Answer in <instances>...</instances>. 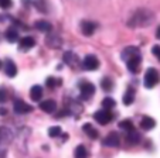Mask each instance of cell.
Wrapping results in <instances>:
<instances>
[{
	"label": "cell",
	"mask_w": 160,
	"mask_h": 158,
	"mask_svg": "<svg viewBox=\"0 0 160 158\" xmlns=\"http://www.w3.org/2000/svg\"><path fill=\"white\" fill-rule=\"evenodd\" d=\"M122 60L126 62L128 69L132 74H138L140 69V64H142V55H140V50L138 47H126L122 51Z\"/></svg>",
	"instance_id": "1"
},
{
	"label": "cell",
	"mask_w": 160,
	"mask_h": 158,
	"mask_svg": "<svg viewBox=\"0 0 160 158\" xmlns=\"http://www.w3.org/2000/svg\"><path fill=\"white\" fill-rule=\"evenodd\" d=\"M153 13L149 12V10H138L135 14L130 17V20L128 21L130 27H146V26H150L153 23Z\"/></svg>",
	"instance_id": "2"
},
{
	"label": "cell",
	"mask_w": 160,
	"mask_h": 158,
	"mask_svg": "<svg viewBox=\"0 0 160 158\" xmlns=\"http://www.w3.org/2000/svg\"><path fill=\"white\" fill-rule=\"evenodd\" d=\"M160 82V74L157 69L154 68H148V71L145 72V79H143V85L148 89H153L157 84Z\"/></svg>",
	"instance_id": "3"
},
{
	"label": "cell",
	"mask_w": 160,
	"mask_h": 158,
	"mask_svg": "<svg viewBox=\"0 0 160 158\" xmlns=\"http://www.w3.org/2000/svg\"><path fill=\"white\" fill-rule=\"evenodd\" d=\"M94 119H95V122H98L99 124L106 126L108 123L112 122V119H113V114L111 113V110H106V109H101V110H98L97 113L94 114Z\"/></svg>",
	"instance_id": "4"
},
{
	"label": "cell",
	"mask_w": 160,
	"mask_h": 158,
	"mask_svg": "<svg viewBox=\"0 0 160 158\" xmlns=\"http://www.w3.org/2000/svg\"><path fill=\"white\" fill-rule=\"evenodd\" d=\"M99 60H98L95 55H87V57L84 58V61H82V68L85 69V71H97L98 68H99Z\"/></svg>",
	"instance_id": "5"
},
{
	"label": "cell",
	"mask_w": 160,
	"mask_h": 158,
	"mask_svg": "<svg viewBox=\"0 0 160 158\" xmlns=\"http://www.w3.org/2000/svg\"><path fill=\"white\" fill-rule=\"evenodd\" d=\"M79 92H81V98L84 100H88L91 96H94L95 93V86L94 84L91 82H82L81 86H79Z\"/></svg>",
	"instance_id": "6"
},
{
	"label": "cell",
	"mask_w": 160,
	"mask_h": 158,
	"mask_svg": "<svg viewBox=\"0 0 160 158\" xmlns=\"http://www.w3.org/2000/svg\"><path fill=\"white\" fill-rule=\"evenodd\" d=\"M13 109H14V112L17 114H27V113H30V112L33 110V106H30V104H27L26 102L17 99V100H14Z\"/></svg>",
	"instance_id": "7"
},
{
	"label": "cell",
	"mask_w": 160,
	"mask_h": 158,
	"mask_svg": "<svg viewBox=\"0 0 160 158\" xmlns=\"http://www.w3.org/2000/svg\"><path fill=\"white\" fill-rule=\"evenodd\" d=\"M102 144L106 147H119V144H121V137H119L118 133L112 131V133H109V134L103 138Z\"/></svg>",
	"instance_id": "8"
},
{
	"label": "cell",
	"mask_w": 160,
	"mask_h": 158,
	"mask_svg": "<svg viewBox=\"0 0 160 158\" xmlns=\"http://www.w3.org/2000/svg\"><path fill=\"white\" fill-rule=\"evenodd\" d=\"M95 28H97V24L94 21H88V20H84L81 23V31L84 36L89 37L95 33Z\"/></svg>",
	"instance_id": "9"
},
{
	"label": "cell",
	"mask_w": 160,
	"mask_h": 158,
	"mask_svg": "<svg viewBox=\"0 0 160 158\" xmlns=\"http://www.w3.org/2000/svg\"><path fill=\"white\" fill-rule=\"evenodd\" d=\"M40 109H41L44 113L51 114L57 110V103H55V100H52V99H48V100H44L40 103Z\"/></svg>",
	"instance_id": "10"
},
{
	"label": "cell",
	"mask_w": 160,
	"mask_h": 158,
	"mask_svg": "<svg viewBox=\"0 0 160 158\" xmlns=\"http://www.w3.org/2000/svg\"><path fill=\"white\" fill-rule=\"evenodd\" d=\"M82 130H84V133L91 138V140H97V138L99 137V133H98V130L92 124H91V123H85V124L82 126Z\"/></svg>",
	"instance_id": "11"
},
{
	"label": "cell",
	"mask_w": 160,
	"mask_h": 158,
	"mask_svg": "<svg viewBox=\"0 0 160 158\" xmlns=\"http://www.w3.org/2000/svg\"><path fill=\"white\" fill-rule=\"evenodd\" d=\"M140 127H142L143 130H146V131L153 130V128L156 127V120H154L153 117H150V116H143L142 120H140Z\"/></svg>",
	"instance_id": "12"
},
{
	"label": "cell",
	"mask_w": 160,
	"mask_h": 158,
	"mask_svg": "<svg viewBox=\"0 0 160 158\" xmlns=\"http://www.w3.org/2000/svg\"><path fill=\"white\" fill-rule=\"evenodd\" d=\"M4 74L9 78H14L17 75V66L12 60H6L4 62Z\"/></svg>",
	"instance_id": "13"
},
{
	"label": "cell",
	"mask_w": 160,
	"mask_h": 158,
	"mask_svg": "<svg viewBox=\"0 0 160 158\" xmlns=\"http://www.w3.org/2000/svg\"><path fill=\"white\" fill-rule=\"evenodd\" d=\"M126 140L129 144H139L140 140H142V136H140V133L136 131V128H135V130L126 133Z\"/></svg>",
	"instance_id": "14"
},
{
	"label": "cell",
	"mask_w": 160,
	"mask_h": 158,
	"mask_svg": "<svg viewBox=\"0 0 160 158\" xmlns=\"http://www.w3.org/2000/svg\"><path fill=\"white\" fill-rule=\"evenodd\" d=\"M36 45V40L33 37H24V38H21L20 42H18V47L20 50H30Z\"/></svg>",
	"instance_id": "15"
},
{
	"label": "cell",
	"mask_w": 160,
	"mask_h": 158,
	"mask_svg": "<svg viewBox=\"0 0 160 158\" xmlns=\"http://www.w3.org/2000/svg\"><path fill=\"white\" fill-rule=\"evenodd\" d=\"M30 98H31V100H34V102H40V100H41V98H42V88L40 86V85H34V86L31 88Z\"/></svg>",
	"instance_id": "16"
},
{
	"label": "cell",
	"mask_w": 160,
	"mask_h": 158,
	"mask_svg": "<svg viewBox=\"0 0 160 158\" xmlns=\"http://www.w3.org/2000/svg\"><path fill=\"white\" fill-rule=\"evenodd\" d=\"M133 100H135V90H133V88H128V90L123 95L122 102H123L125 106H130V104L133 103Z\"/></svg>",
	"instance_id": "17"
},
{
	"label": "cell",
	"mask_w": 160,
	"mask_h": 158,
	"mask_svg": "<svg viewBox=\"0 0 160 158\" xmlns=\"http://www.w3.org/2000/svg\"><path fill=\"white\" fill-rule=\"evenodd\" d=\"M34 27H36L38 31H42V33H50V31L52 30V26L48 23V21H45V20L37 21V23L34 24Z\"/></svg>",
	"instance_id": "18"
},
{
	"label": "cell",
	"mask_w": 160,
	"mask_h": 158,
	"mask_svg": "<svg viewBox=\"0 0 160 158\" xmlns=\"http://www.w3.org/2000/svg\"><path fill=\"white\" fill-rule=\"evenodd\" d=\"M4 37H6V40L9 42H16L18 40V31H17V28H14V27H10V28H7V31H6V34H4Z\"/></svg>",
	"instance_id": "19"
},
{
	"label": "cell",
	"mask_w": 160,
	"mask_h": 158,
	"mask_svg": "<svg viewBox=\"0 0 160 158\" xmlns=\"http://www.w3.org/2000/svg\"><path fill=\"white\" fill-rule=\"evenodd\" d=\"M77 61H78L77 55L74 54V52H71V51H68V52H65V54H64V62L68 64V65L74 66L77 64Z\"/></svg>",
	"instance_id": "20"
},
{
	"label": "cell",
	"mask_w": 160,
	"mask_h": 158,
	"mask_svg": "<svg viewBox=\"0 0 160 158\" xmlns=\"http://www.w3.org/2000/svg\"><path fill=\"white\" fill-rule=\"evenodd\" d=\"M119 128H122V130H125L128 133V131L135 130V126H133L132 120L125 119V120H122V122H119Z\"/></svg>",
	"instance_id": "21"
},
{
	"label": "cell",
	"mask_w": 160,
	"mask_h": 158,
	"mask_svg": "<svg viewBox=\"0 0 160 158\" xmlns=\"http://www.w3.org/2000/svg\"><path fill=\"white\" fill-rule=\"evenodd\" d=\"M74 157L75 158H88V150L85 148V146H78L74 151Z\"/></svg>",
	"instance_id": "22"
},
{
	"label": "cell",
	"mask_w": 160,
	"mask_h": 158,
	"mask_svg": "<svg viewBox=\"0 0 160 158\" xmlns=\"http://www.w3.org/2000/svg\"><path fill=\"white\" fill-rule=\"evenodd\" d=\"M101 86H102V89L105 90V92H111L112 88H113V82L111 81L109 76H105V78H102V81H101Z\"/></svg>",
	"instance_id": "23"
},
{
	"label": "cell",
	"mask_w": 160,
	"mask_h": 158,
	"mask_svg": "<svg viewBox=\"0 0 160 158\" xmlns=\"http://www.w3.org/2000/svg\"><path fill=\"white\" fill-rule=\"evenodd\" d=\"M115 106H116V102L112 98H105L102 100V108L106 109V110H111V109H113Z\"/></svg>",
	"instance_id": "24"
},
{
	"label": "cell",
	"mask_w": 160,
	"mask_h": 158,
	"mask_svg": "<svg viewBox=\"0 0 160 158\" xmlns=\"http://www.w3.org/2000/svg\"><path fill=\"white\" fill-rule=\"evenodd\" d=\"M61 134H62V130H61L60 126H52V127L48 128V136L51 138H55V137H58V136H61Z\"/></svg>",
	"instance_id": "25"
},
{
	"label": "cell",
	"mask_w": 160,
	"mask_h": 158,
	"mask_svg": "<svg viewBox=\"0 0 160 158\" xmlns=\"http://www.w3.org/2000/svg\"><path fill=\"white\" fill-rule=\"evenodd\" d=\"M58 84H60V81H57V79H55V78H52V76H50V78H47V79H45V86L50 88V89H54Z\"/></svg>",
	"instance_id": "26"
},
{
	"label": "cell",
	"mask_w": 160,
	"mask_h": 158,
	"mask_svg": "<svg viewBox=\"0 0 160 158\" xmlns=\"http://www.w3.org/2000/svg\"><path fill=\"white\" fill-rule=\"evenodd\" d=\"M13 4L12 0H0V7L2 9H10Z\"/></svg>",
	"instance_id": "27"
},
{
	"label": "cell",
	"mask_w": 160,
	"mask_h": 158,
	"mask_svg": "<svg viewBox=\"0 0 160 158\" xmlns=\"http://www.w3.org/2000/svg\"><path fill=\"white\" fill-rule=\"evenodd\" d=\"M7 100V92L4 88H0V103H4Z\"/></svg>",
	"instance_id": "28"
},
{
	"label": "cell",
	"mask_w": 160,
	"mask_h": 158,
	"mask_svg": "<svg viewBox=\"0 0 160 158\" xmlns=\"http://www.w3.org/2000/svg\"><path fill=\"white\" fill-rule=\"evenodd\" d=\"M152 52H153L154 57L160 61V45H154V47L152 48Z\"/></svg>",
	"instance_id": "29"
},
{
	"label": "cell",
	"mask_w": 160,
	"mask_h": 158,
	"mask_svg": "<svg viewBox=\"0 0 160 158\" xmlns=\"http://www.w3.org/2000/svg\"><path fill=\"white\" fill-rule=\"evenodd\" d=\"M0 114H2V116H4V114H7V110L4 108H0Z\"/></svg>",
	"instance_id": "30"
},
{
	"label": "cell",
	"mask_w": 160,
	"mask_h": 158,
	"mask_svg": "<svg viewBox=\"0 0 160 158\" xmlns=\"http://www.w3.org/2000/svg\"><path fill=\"white\" fill-rule=\"evenodd\" d=\"M156 37H157V38L160 40V27L157 28V31H156Z\"/></svg>",
	"instance_id": "31"
},
{
	"label": "cell",
	"mask_w": 160,
	"mask_h": 158,
	"mask_svg": "<svg viewBox=\"0 0 160 158\" xmlns=\"http://www.w3.org/2000/svg\"><path fill=\"white\" fill-rule=\"evenodd\" d=\"M0 68H2V61H0Z\"/></svg>",
	"instance_id": "32"
}]
</instances>
